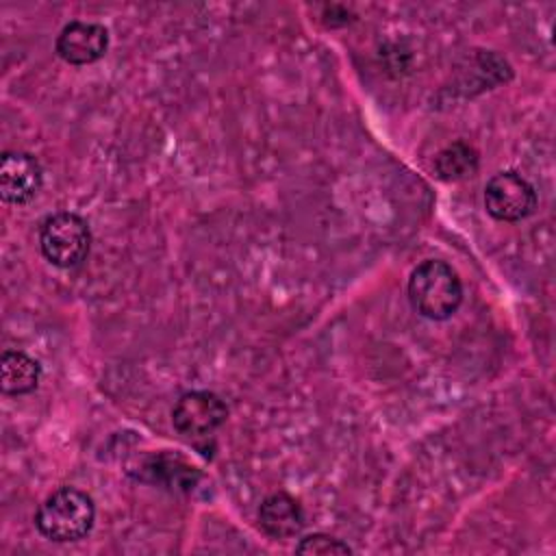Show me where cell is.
Wrapping results in <instances>:
<instances>
[{
  "mask_svg": "<svg viewBox=\"0 0 556 556\" xmlns=\"http://www.w3.org/2000/svg\"><path fill=\"white\" fill-rule=\"evenodd\" d=\"M304 523L302 504L285 491L267 495L258 508V526L271 539H291Z\"/></svg>",
  "mask_w": 556,
  "mask_h": 556,
  "instance_id": "obj_8",
  "label": "cell"
},
{
  "mask_svg": "<svg viewBox=\"0 0 556 556\" xmlns=\"http://www.w3.org/2000/svg\"><path fill=\"white\" fill-rule=\"evenodd\" d=\"M478 169V152L465 143L454 141L434 156V172L445 182H456L471 176Z\"/></svg>",
  "mask_w": 556,
  "mask_h": 556,
  "instance_id": "obj_10",
  "label": "cell"
},
{
  "mask_svg": "<svg viewBox=\"0 0 556 556\" xmlns=\"http://www.w3.org/2000/svg\"><path fill=\"white\" fill-rule=\"evenodd\" d=\"M408 300L421 317L443 321L452 317L463 302L460 278L445 261L426 258L410 271Z\"/></svg>",
  "mask_w": 556,
  "mask_h": 556,
  "instance_id": "obj_1",
  "label": "cell"
},
{
  "mask_svg": "<svg viewBox=\"0 0 556 556\" xmlns=\"http://www.w3.org/2000/svg\"><path fill=\"white\" fill-rule=\"evenodd\" d=\"M41 378L39 363L20 350H7L0 358V387L7 395H24L37 389Z\"/></svg>",
  "mask_w": 556,
  "mask_h": 556,
  "instance_id": "obj_9",
  "label": "cell"
},
{
  "mask_svg": "<svg viewBox=\"0 0 556 556\" xmlns=\"http://www.w3.org/2000/svg\"><path fill=\"white\" fill-rule=\"evenodd\" d=\"M484 208L497 222H519L536 208V191L521 174L506 169L484 185Z\"/></svg>",
  "mask_w": 556,
  "mask_h": 556,
  "instance_id": "obj_4",
  "label": "cell"
},
{
  "mask_svg": "<svg viewBox=\"0 0 556 556\" xmlns=\"http://www.w3.org/2000/svg\"><path fill=\"white\" fill-rule=\"evenodd\" d=\"M295 552L311 554V556H334V554H350L352 547L341 539H334L328 534H308L295 545Z\"/></svg>",
  "mask_w": 556,
  "mask_h": 556,
  "instance_id": "obj_11",
  "label": "cell"
},
{
  "mask_svg": "<svg viewBox=\"0 0 556 556\" xmlns=\"http://www.w3.org/2000/svg\"><path fill=\"white\" fill-rule=\"evenodd\" d=\"M39 248L54 267H76L87 258L91 248L89 224L78 213H52L39 226Z\"/></svg>",
  "mask_w": 556,
  "mask_h": 556,
  "instance_id": "obj_3",
  "label": "cell"
},
{
  "mask_svg": "<svg viewBox=\"0 0 556 556\" xmlns=\"http://www.w3.org/2000/svg\"><path fill=\"white\" fill-rule=\"evenodd\" d=\"M43 182L39 161L28 152H4L0 159V195L9 204L30 202Z\"/></svg>",
  "mask_w": 556,
  "mask_h": 556,
  "instance_id": "obj_6",
  "label": "cell"
},
{
  "mask_svg": "<svg viewBox=\"0 0 556 556\" xmlns=\"http://www.w3.org/2000/svg\"><path fill=\"white\" fill-rule=\"evenodd\" d=\"M93 519V500L74 486H61L52 491L35 513L37 530L56 543H70L87 536Z\"/></svg>",
  "mask_w": 556,
  "mask_h": 556,
  "instance_id": "obj_2",
  "label": "cell"
},
{
  "mask_svg": "<svg viewBox=\"0 0 556 556\" xmlns=\"http://www.w3.org/2000/svg\"><path fill=\"white\" fill-rule=\"evenodd\" d=\"M54 50L70 65L96 63L109 50V30L96 22H70L61 28Z\"/></svg>",
  "mask_w": 556,
  "mask_h": 556,
  "instance_id": "obj_7",
  "label": "cell"
},
{
  "mask_svg": "<svg viewBox=\"0 0 556 556\" xmlns=\"http://www.w3.org/2000/svg\"><path fill=\"white\" fill-rule=\"evenodd\" d=\"M228 417L224 400L211 391H189L172 408L174 428L189 439L213 434Z\"/></svg>",
  "mask_w": 556,
  "mask_h": 556,
  "instance_id": "obj_5",
  "label": "cell"
}]
</instances>
